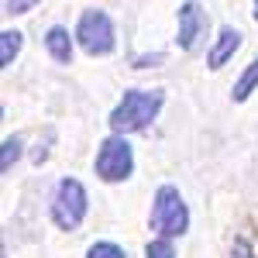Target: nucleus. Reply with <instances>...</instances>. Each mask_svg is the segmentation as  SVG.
Listing matches in <instances>:
<instances>
[{"label":"nucleus","instance_id":"4","mask_svg":"<svg viewBox=\"0 0 258 258\" xmlns=\"http://www.w3.org/2000/svg\"><path fill=\"white\" fill-rule=\"evenodd\" d=\"M76 45H80L86 55H93V59H103V55H110L114 48H117V31H114V21L107 11H83L80 21H76Z\"/></svg>","mask_w":258,"mask_h":258},{"label":"nucleus","instance_id":"12","mask_svg":"<svg viewBox=\"0 0 258 258\" xmlns=\"http://www.w3.org/2000/svg\"><path fill=\"white\" fill-rule=\"evenodd\" d=\"M21 159V138L14 135V138L4 141V159H0V172H11V165Z\"/></svg>","mask_w":258,"mask_h":258},{"label":"nucleus","instance_id":"14","mask_svg":"<svg viewBox=\"0 0 258 258\" xmlns=\"http://www.w3.org/2000/svg\"><path fill=\"white\" fill-rule=\"evenodd\" d=\"M38 7V0H7V14H28V11H35Z\"/></svg>","mask_w":258,"mask_h":258},{"label":"nucleus","instance_id":"16","mask_svg":"<svg viewBox=\"0 0 258 258\" xmlns=\"http://www.w3.org/2000/svg\"><path fill=\"white\" fill-rule=\"evenodd\" d=\"M159 62H165L162 52H155V55H138L135 59V69H148V66H159Z\"/></svg>","mask_w":258,"mask_h":258},{"label":"nucleus","instance_id":"8","mask_svg":"<svg viewBox=\"0 0 258 258\" xmlns=\"http://www.w3.org/2000/svg\"><path fill=\"white\" fill-rule=\"evenodd\" d=\"M45 52L59 62V66H69L73 55H76V45H73V38H69V28L52 24V28L45 31Z\"/></svg>","mask_w":258,"mask_h":258},{"label":"nucleus","instance_id":"7","mask_svg":"<svg viewBox=\"0 0 258 258\" xmlns=\"http://www.w3.org/2000/svg\"><path fill=\"white\" fill-rule=\"evenodd\" d=\"M241 41H244V35H241L238 28H234V24H224L217 31V41H214L210 52H207V69H214V73L224 69L227 62L234 59V52L241 48Z\"/></svg>","mask_w":258,"mask_h":258},{"label":"nucleus","instance_id":"11","mask_svg":"<svg viewBox=\"0 0 258 258\" xmlns=\"http://www.w3.org/2000/svg\"><path fill=\"white\" fill-rule=\"evenodd\" d=\"M86 258H127V255H124V248L114 244V241H97V244H90Z\"/></svg>","mask_w":258,"mask_h":258},{"label":"nucleus","instance_id":"10","mask_svg":"<svg viewBox=\"0 0 258 258\" xmlns=\"http://www.w3.org/2000/svg\"><path fill=\"white\" fill-rule=\"evenodd\" d=\"M255 90H258V59L251 62V66L241 73V80L231 86V100H234V103H244V100L251 97Z\"/></svg>","mask_w":258,"mask_h":258},{"label":"nucleus","instance_id":"2","mask_svg":"<svg viewBox=\"0 0 258 258\" xmlns=\"http://www.w3.org/2000/svg\"><path fill=\"white\" fill-rule=\"evenodd\" d=\"M152 231L159 234V238H182L186 231H189V207H186V200L179 193L176 186H159L155 189V200H152Z\"/></svg>","mask_w":258,"mask_h":258},{"label":"nucleus","instance_id":"15","mask_svg":"<svg viewBox=\"0 0 258 258\" xmlns=\"http://www.w3.org/2000/svg\"><path fill=\"white\" fill-rule=\"evenodd\" d=\"M231 258H255V248H251L244 238H234V244H231Z\"/></svg>","mask_w":258,"mask_h":258},{"label":"nucleus","instance_id":"17","mask_svg":"<svg viewBox=\"0 0 258 258\" xmlns=\"http://www.w3.org/2000/svg\"><path fill=\"white\" fill-rule=\"evenodd\" d=\"M251 18H255V21H258V0H255V11H251Z\"/></svg>","mask_w":258,"mask_h":258},{"label":"nucleus","instance_id":"3","mask_svg":"<svg viewBox=\"0 0 258 258\" xmlns=\"http://www.w3.org/2000/svg\"><path fill=\"white\" fill-rule=\"evenodd\" d=\"M90 210V197H86V186L73 176H62L52 189V220L59 231H76Z\"/></svg>","mask_w":258,"mask_h":258},{"label":"nucleus","instance_id":"13","mask_svg":"<svg viewBox=\"0 0 258 258\" xmlns=\"http://www.w3.org/2000/svg\"><path fill=\"white\" fill-rule=\"evenodd\" d=\"M145 258H176V248H172L169 238H155V241H148Z\"/></svg>","mask_w":258,"mask_h":258},{"label":"nucleus","instance_id":"5","mask_svg":"<svg viewBox=\"0 0 258 258\" xmlns=\"http://www.w3.org/2000/svg\"><path fill=\"white\" fill-rule=\"evenodd\" d=\"M93 172L103 182H124L135 172V148L124 135H110L100 141L97 159H93Z\"/></svg>","mask_w":258,"mask_h":258},{"label":"nucleus","instance_id":"9","mask_svg":"<svg viewBox=\"0 0 258 258\" xmlns=\"http://www.w3.org/2000/svg\"><path fill=\"white\" fill-rule=\"evenodd\" d=\"M21 45H24V35L21 31H0V69H11L14 59L21 55Z\"/></svg>","mask_w":258,"mask_h":258},{"label":"nucleus","instance_id":"6","mask_svg":"<svg viewBox=\"0 0 258 258\" xmlns=\"http://www.w3.org/2000/svg\"><path fill=\"white\" fill-rule=\"evenodd\" d=\"M207 11L197 0H182L179 4V18H176V45L182 52H193L200 45V38L207 35Z\"/></svg>","mask_w":258,"mask_h":258},{"label":"nucleus","instance_id":"1","mask_svg":"<svg viewBox=\"0 0 258 258\" xmlns=\"http://www.w3.org/2000/svg\"><path fill=\"white\" fill-rule=\"evenodd\" d=\"M165 107V90H124L120 103L110 110V131L114 135H138Z\"/></svg>","mask_w":258,"mask_h":258}]
</instances>
